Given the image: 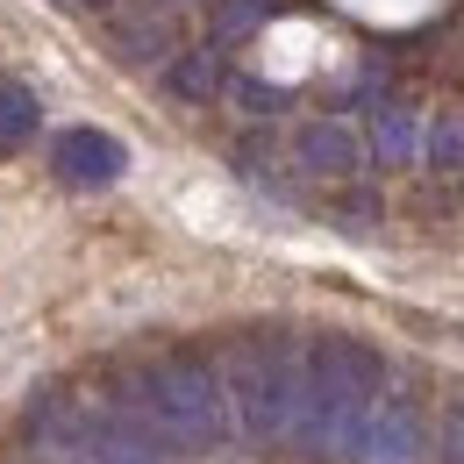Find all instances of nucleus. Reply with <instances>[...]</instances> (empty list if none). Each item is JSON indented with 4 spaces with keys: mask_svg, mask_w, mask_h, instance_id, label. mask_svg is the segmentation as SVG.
Here are the masks:
<instances>
[{
    "mask_svg": "<svg viewBox=\"0 0 464 464\" xmlns=\"http://www.w3.org/2000/svg\"><path fill=\"white\" fill-rule=\"evenodd\" d=\"M215 372H222V393H229V414H236L243 436L279 443L293 429L300 379H307V343L300 336H286V329H250V336L229 343V357Z\"/></svg>",
    "mask_w": 464,
    "mask_h": 464,
    "instance_id": "obj_3",
    "label": "nucleus"
},
{
    "mask_svg": "<svg viewBox=\"0 0 464 464\" xmlns=\"http://www.w3.org/2000/svg\"><path fill=\"white\" fill-rule=\"evenodd\" d=\"M443 458H450V464H464V407L450 414V421H443Z\"/></svg>",
    "mask_w": 464,
    "mask_h": 464,
    "instance_id": "obj_15",
    "label": "nucleus"
},
{
    "mask_svg": "<svg viewBox=\"0 0 464 464\" xmlns=\"http://www.w3.org/2000/svg\"><path fill=\"white\" fill-rule=\"evenodd\" d=\"M293 165L314 172V179H357L364 143H357V129H343V121H307L293 136Z\"/></svg>",
    "mask_w": 464,
    "mask_h": 464,
    "instance_id": "obj_8",
    "label": "nucleus"
},
{
    "mask_svg": "<svg viewBox=\"0 0 464 464\" xmlns=\"http://www.w3.org/2000/svg\"><path fill=\"white\" fill-rule=\"evenodd\" d=\"M51 165H58L64 186H115L129 172V150H121L108 129H64L51 143Z\"/></svg>",
    "mask_w": 464,
    "mask_h": 464,
    "instance_id": "obj_6",
    "label": "nucleus"
},
{
    "mask_svg": "<svg viewBox=\"0 0 464 464\" xmlns=\"http://www.w3.org/2000/svg\"><path fill=\"white\" fill-rule=\"evenodd\" d=\"M115 51L129 64H165L179 51V7H165V0H136V7H121V14H115Z\"/></svg>",
    "mask_w": 464,
    "mask_h": 464,
    "instance_id": "obj_7",
    "label": "nucleus"
},
{
    "mask_svg": "<svg viewBox=\"0 0 464 464\" xmlns=\"http://www.w3.org/2000/svg\"><path fill=\"white\" fill-rule=\"evenodd\" d=\"M414 150H421L414 108H407V101H379V108H372V158H379V165H407Z\"/></svg>",
    "mask_w": 464,
    "mask_h": 464,
    "instance_id": "obj_10",
    "label": "nucleus"
},
{
    "mask_svg": "<svg viewBox=\"0 0 464 464\" xmlns=\"http://www.w3.org/2000/svg\"><path fill=\"white\" fill-rule=\"evenodd\" d=\"M421 150H429L436 172H464V115H436L429 136H421Z\"/></svg>",
    "mask_w": 464,
    "mask_h": 464,
    "instance_id": "obj_12",
    "label": "nucleus"
},
{
    "mask_svg": "<svg viewBox=\"0 0 464 464\" xmlns=\"http://www.w3.org/2000/svg\"><path fill=\"white\" fill-rule=\"evenodd\" d=\"M236 101H243V108H257V115H279V108H286V93H279V86H265V79H236Z\"/></svg>",
    "mask_w": 464,
    "mask_h": 464,
    "instance_id": "obj_14",
    "label": "nucleus"
},
{
    "mask_svg": "<svg viewBox=\"0 0 464 464\" xmlns=\"http://www.w3.org/2000/svg\"><path fill=\"white\" fill-rule=\"evenodd\" d=\"M121 407H129L136 436H158L172 450H215V443H229V429H236L222 372L208 357H186V350L136 364L121 379Z\"/></svg>",
    "mask_w": 464,
    "mask_h": 464,
    "instance_id": "obj_2",
    "label": "nucleus"
},
{
    "mask_svg": "<svg viewBox=\"0 0 464 464\" xmlns=\"http://www.w3.org/2000/svg\"><path fill=\"white\" fill-rule=\"evenodd\" d=\"M36 450L51 464H165L150 436H136L129 421H108L93 407H51L36 421Z\"/></svg>",
    "mask_w": 464,
    "mask_h": 464,
    "instance_id": "obj_4",
    "label": "nucleus"
},
{
    "mask_svg": "<svg viewBox=\"0 0 464 464\" xmlns=\"http://www.w3.org/2000/svg\"><path fill=\"white\" fill-rule=\"evenodd\" d=\"M36 129H44V108H36V93H29L22 79H0V150H22Z\"/></svg>",
    "mask_w": 464,
    "mask_h": 464,
    "instance_id": "obj_11",
    "label": "nucleus"
},
{
    "mask_svg": "<svg viewBox=\"0 0 464 464\" xmlns=\"http://www.w3.org/2000/svg\"><path fill=\"white\" fill-rule=\"evenodd\" d=\"M165 86H172L179 101H215L222 86H229V64L215 44H200V51H172L165 58Z\"/></svg>",
    "mask_w": 464,
    "mask_h": 464,
    "instance_id": "obj_9",
    "label": "nucleus"
},
{
    "mask_svg": "<svg viewBox=\"0 0 464 464\" xmlns=\"http://www.w3.org/2000/svg\"><path fill=\"white\" fill-rule=\"evenodd\" d=\"M265 14H272V0H222V7H215V44H236V36H250Z\"/></svg>",
    "mask_w": 464,
    "mask_h": 464,
    "instance_id": "obj_13",
    "label": "nucleus"
},
{
    "mask_svg": "<svg viewBox=\"0 0 464 464\" xmlns=\"http://www.w3.org/2000/svg\"><path fill=\"white\" fill-rule=\"evenodd\" d=\"M421 450H429L421 414L407 401H393V393H379L364 429H357V443H350V464H421Z\"/></svg>",
    "mask_w": 464,
    "mask_h": 464,
    "instance_id": "obj_5",
    "label": "nucleus"
},
{
    "mask_svg": "<svg viewBox=\"0 0 464 464\" xmlns=\"http://www.w3.org/2000/svg\"><path fill=\"white\" fill-rule=\"evenodd\" d=\"M386 393V364L379 350H364L357 336H307V379H300V407H293V443L307 458H343L364 429L372 401Z\"/></svg>",
    "mask_w": 464,
    "mask_h": 464,
    "instance_id": "obj_1",
    "label": "nucleus"
}]
</instances>
